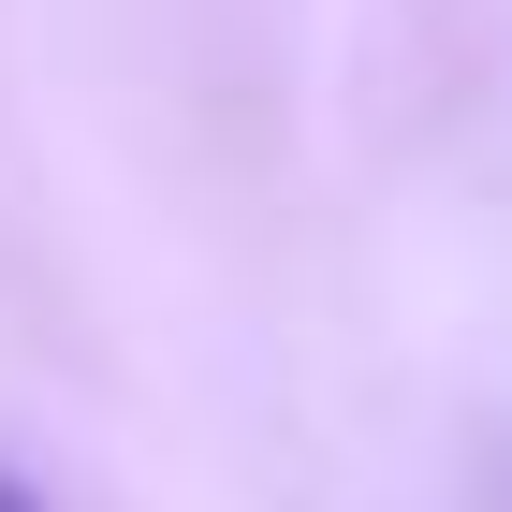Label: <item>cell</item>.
<instances>
[{"label":"cell","instance_id":"6da1fadb","mask_svg":"<svg viewBox=\"0 0 512 512\" xmlns=\"http://www.w3.org/2000/svg\"><path fill=\"white\" fill-rule=\"evenodd\" d=\"M0 512H44V498H30V483H0Z\"/></svg>","mask_w":512,"mask_h":512}]
</instances>
